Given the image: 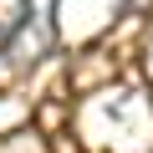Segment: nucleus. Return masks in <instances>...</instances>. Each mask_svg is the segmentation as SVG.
<instances>
[{"label": "nucleus", "instance_id": "nucleus-2", "mask_svg": "<svg viewBox=\"0 0 153 153\" xmlns=\"http://www.w3.org/2000/svg\"><path fill=\"white\" fill-rule=\"evenodd\" d=\"M133 5H153V0H133Z\"/></svg>", "mask_w": 153, "mask_h": 153}, {"label": "nucleus", "instance_id": "nucleus-1", "mask_svg": "<svg viewBox=\"0 0 153 153\" xmlns=\"http://www.w3.org/2000/svg\"><path fill=\"white\" fill-rule=\"evenodd\" d=\"M26 10H31V0H0V51H5L16 41V31L26 26Z\"/></svg>", "mask_w": 153, "mask_h": 153}]
</instances>
